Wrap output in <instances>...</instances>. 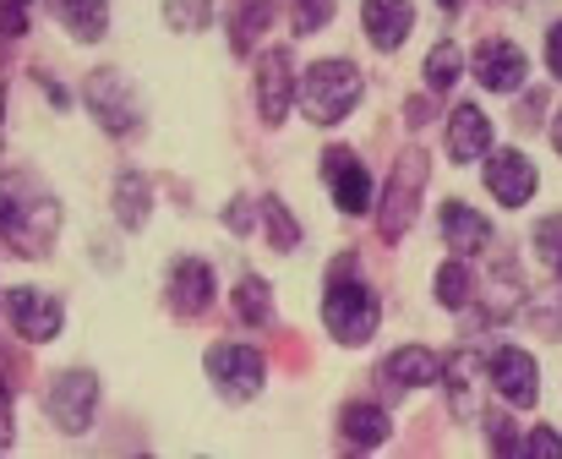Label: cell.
I'll return each mask as SVG.
<instances>
[{
    "label": "cell",
    "instance_id": "obj_1",
    "mask_svg": "<svg viewBox=\"0 0 562 459\" xmlns=\"http://www.w3.org/2000/svg\"><path fill=\"white\" fill-rule=\"evenodd\" d=\"M55 235H60V203L27 170H5L0 176V240L16 257H44Z\"/></svg>",
    "mask_w": 562,
    "mask_h": 459
},
{
    "label": "cell",
    "instance_id": "obj_2",
    "mask_svg": "<svg viewBox=\"0 0 562 459\" xmlns=\"http://www.w3.org/2000/svg\"><path fill=\"white\" fill-rule=\"evenodd\" d=\"M376 317H382V306H376L372 284H361L350 273V262H339L334 279H328V290H323V323H328V334L339 345H367L376 334Z\"/></svg>",
    "mask_w": 562,
    "mask_h": 459
},
{
    "label": "cell",
    "instance_id": "obj_3",
    "mask_svg": "<svg viewBox=\"0 0 562 459\" xmlns=\"http://www.w3.org/2000/svg\"><path fill=\"white\" fill-rule=\"evenodd\" d=\"M361 104V71L350 60H317L301 77V110L312 126H339Z\"/></svg>",
    "mask_w": 562,
    "mask_h": 459
},
{
    "label": "cell",
    "instance_id": "obj_4",
    "mask_svg": "<svg viewBox=\"0 0 562 459\" xmlns=\"http://www.w3.org/2000/svg\"><path fill=\"white\" fill-rule=\"evenodd\" d=\"M207 383L229 400V405H246V400H257L262 394V383H268V361L251 350V345H229V339H218V345H207Z\"/></svg>",
    "mask_w": 562,
    "mask_h": 459
},
{
    "label": "cell",
    "instance_id": "obj_5",
    "mask_svg": "<svg viewBox=\"0 0 562 459\" xmlns=\"http://www.w3.org/2000/svg\"><path fill=\"white\" fill-rule=\"evenodd\" d=\"M88 110H93V121L110 132V137H132L137 126H143V99H137V88L121 77V71H93L88 77Z\"/></svg>",
    "mask_w": 562,
    "mask_h": 459
},
{
    "label": "cell",
    "instance_id": "obj_6",
    "mask_svg": "<svg viewBox=\"0 0 562 459\" xmlns=\"http://www.w3.org/2000/svg\"><path fill=\"white\" fill-rule=\"evenodd\" d=\"M420 187H426V154H404L387 176V192H382V209H376V229L382 240H398L404 229L415 225V209H420Z\"/></svg>",
    "mask_w": 562,
    "mask_h": 459
},
{
    "label": "cell",
    "instance_id": "obj_7",
    "mask_svg": "<svg viewBox=\"0 0 562 459\" xmlns=\"http://www.w3.org/2000/svg\"><path fill=\"white\" fill-rule=\"evenodd\" d=\"M44 411H49V422L60 427V433H88V422H93V411H99V378L93 372H82V367H71V372H60L55 383H49V394H44Z\"/></svg>",
    "mask_w": 562,
    "mask_h": 459
},
{
    "label": "cell",
    "instance_id": "obj_8",
    "mask_svg": "<svg viewBox=\"0 0 562 459\" xmlns=\"http://www.w3.org/2000/svg\"><path fill=\"white\" fill-rule=\"evenodd\" d=\"M5 317H11V328H16L27 345H44V339H55V334L66 328V306H60L55 295L33 290V284L5 290Z\"/></svg>",
    "mask_w": 562,
    "mask_h": 459
},
{
    "label": "cell",
    "instance_id": "obj_9",
    "mask_svg": "<svg viewBox=\"0 0 562 459\" xmlns=\"http://www.w3.org/2000/svg\"><path fill=\"white\" fill-rule=\"evenodd\" d=\"M486 187H492V198H497L503 209H525V203L536 198L541 176H536V165H530L519 148H497V154L486 159Z\"/></svg>",
    "mask_w": 562,
    "mask_h": 459
},
{
    "label": "cell",
    "instance_id": "obj_10",
    "mask_svg": "<svg viewBox=\"0 0 562 459\" xmlns=\"http://www.w3.org/2000/svg\"><path fill=\"white\" fill-rule=\"evenodd\" d=\"M323 176H328V187H334L339 214H367V209H372V176H367L361 154L328 148V154H323Z\"/></svg>",
    "mask_w": 562,
    "mask_h": 459
},
{
    "label": "cell",
    "instance_id": "obj_11",
    "mask_svg": "<svg viewBox=\"0 0 562 459\" xmlns=\"http://www.w3.org/2000/svg\"><path fill=\"white\" fill-rule=\"evenodd\" d=\"M492 389L508 400V405H536L541 400V372H536V356H525L519 345H503L492 356Z\"/></svg>",
    "mask_w": 562,
    "mask_h": 459
},
{
    "label": "cell",
    "instance_id": "obj_12",
    "mask_svg": "<svg viewBox=\"0 0 562 459\" xmlns=\"http://www.w3.org/2000/svg\"><path fill=\"white\" fill-rule=\"evenodd\" d=\"M525 49L519 44H508V38H486L481 49H475V82L486 88V93H514V88H525Z\"/></svg>",
    "mask_w": 562,
    "mask_h": 459
},
{
    "label": "cell",
    "instance_id": "obj_13",
    "mask_svg": "<svg viewBox=\"0 0 562 459\" xmlns=\"http://www.w3.org/2000/svg\"><path fill=\"white\" fill-rule=\"evenodd\" d=\"M290 99H295V71H290V55L273 49L257 60V110L268 126H279L290 115Z\"/></svg>",
    "mask_w": 562,
    "mask_h": 459
},
{
    "label": "cell",
    "instance_id": "obj_14",
    "mask_svg": "<svg viewBox=\"0 0 562 459\" xmlns=\"http://www.w3.org/2000/svg\"><path fill=\"white\" fill-rule=\"evenodd\" d=\"M442 378H448V405H453V416H475L481 411V383H492V361H481L475 350H459L448 367H442Z\"/></svg>",
    "mask_w": 562,
    "mask_h": 459
},
{
    "label": "cell",
    "instance_id": "obj_15",
    "mask_svg": "<svg viewBox=\"0 0 562 459\" xmlns=\"http://www.w3.org/2000/svg\"><path fill=\"white\" fill-rule=\"evenodd\" d=\"M170 306H176L181 317H202V312L213 306V268H207L202 257H181V262L170 268Z\"/></svg>",
    "mask_w": 562,
    "mask_h": 459
},
{
    "label": "cell",
    "instance_id": "obj_16",
    "mask_svg": "<svg viewBox=\"0 0 562 459\" xmlns=\"http://www.w3.org/2000/svg\"><path fill=\"white\" fill-rule=\"evenodd\" d=\"M361 22H367V38L376 49H398L409 38V27H415V5L409 0H367Z\"/></svg>",
    "mask_w": 562,
    "mask_h": 459
},
{
    "label": "cell",
    "instance_id": "obj_17",
    "mask_svg": "<svg viewBox=\"0 0 562 459\" xmlns=\"http://www.w3.org/2000/svg\"><path fill=\"white\" fill-rule=\"evenodd\" d=\"M481 154H492V121H486L475 104H459V110L448 115V159L470 165V159H481Z\"/></svg>",
    "mask_w": 562,
    "mask_h": 459
},
{
    "label": "cell",
    "instance_id": "obj_18",
    "mask_svg": "<svg viewBox=\"0 0 562 459\" xmlns=\"http://www.w3.org/2000/svg\"><path fill=\"white\" fill-rule=\"evenodd\" d=\"M382 378H387V389H426V383L442 378V361L426 345H404L382 361Z\"/></svg>",
    "mask_w": 562,
    "mask_h": 459
},
{
    "label": "cell",
    "instance_id": "obj_19",
    "mask_svg": "<svg viewBox=\"0 0 562 459\" xmlns=\"http://www.w3.org/2000/svg\"><path fill=\"white\" fill-rule=\"evenodd\" d=\"M49 11L77 44H99L110 33V0H49Z\"/></svg>",
    "mask_w": 562,
    "mask_h": 459
},
{
    "label": "cell",
    "instance_id": "obj_20",
    "mask_svg": "<svg viewBox=\"0 0 562 459\" xmlns=\"http://www.w3.org/2000/svg\"><path fill=\"white\" fill-rule=\"evenodd\" d=\"M442 240L459 251V257H475L492 246V225L470 209V203H442Z\"/></svg>",
    "mask_w": 562,
    "mask_h": 459
},
{
    "label": "cell",
    "instance_id": "obj_21",
    "mask_svg": "<svg viewBox=\"0 0 562 459\" xmlns=\"http://www.w3.org/2000/svg\"><path fill=\"white\" fill-rule=\"evenodd\" d=\"M148 209H154V192H148L143 170H121L115 176V220H121V229H143Z\"/></svg>",
    "mask_w": 562,
    "mask_h": 459
},
{
    "label": "cell",
    "instance_id": "obj_22",
    "mask_svg": "<svg viewBox=\"0 0 562 459\" xmlns=\"http://www.w3.org/2000/svg\"><path fill=\"white\" fill-rule=\"evenodd\" d=\"M268 22H273V0H235V5H229V49L246 55V49L262 38Z\"/></svg>",
    "mask_w": 562,
    "mask_h": 459
},
{
    "label": "cell",
    "instance_id": "obj_23",
    "mask_svg": "<svg viewBox=\"0 0 562 459\" xmlns=\"http://www.w3.org/2000/svg\"><path fill=\"white\" fill-rule=\"evenodd\" d=\"M339 433H345V444H356V449H376V444H387V416H382L376 405H345Z\"/></svg>",
    "mask_w": 562,
    "mask_h": 459
},
{
    "label": "cell",
    "instance_id": "obj_24",
    "mask_svg": "<svg viewBox=\"0 0 562 459\" xmlns=\"http://www.w3.org/2000/svg\"><path fill=\"white\" fill-rule=\"evenodd\" d=\"M470 295H475V273H470L459 257L442 262V268H437V301L459 312V306H470Z\"/></svg>",
    "mask_w": 562,
    "mask_h": 459
},
{
    "label": "cell",
    "instance_id": "obj_25",
    "mask_svg": "<svg viewBox=\"0 0 562 459\" xmlns=\"http://www.w3.org/2000/svg\"><path fill=\"white\" fill-rule=\"evenodd\" d=\"M268 295H273V290H268L257 273H246V279L235 284V312H240L251 328H262V323L273 317V301H268Z\"/></svg>",
    "mask_w": 562,
    "mask_h": 459
},
{
    "label": "cell",
    "instance_id": "obj_26",
    "mask_svg": "<svg viewBox=\"0 0 562 459\" xmlns=\"http://www.w3.org/2000/svg\"><path fill=\"white\" fill-rule=\"evenodd\" d=\"M459 71H464V55H459L453 44H437V49L426 55V88H431V93H448V88L459 82Z\"/></svg>",
    "mask_w": 562,
    "mask_h": 459
},
{
    "label": "cell",
    "instance_id": "obj_27",
    "mask_svg": "<svg viewBox=\"0 0 562 459\" xmlns=\"http://www.w3.org/2000/svg\"><path fill=\"white\" fill-rule=\"evenodd\" d=\"M262 225H268V235H273V246H279V251H295V246H301V225L290 220V209H284L279 198H268V203H262Z\"/></svg>",
    "mask_w": 562,
    "mask_h": 459
},
{
    "label": "cell",
    "instance_id": "obj_28",
    "mask_svg": "<svg viewBox=\"0 0 562 459\" xmlns=\"http://www.w3.org/2000/svg\"><path fill=\"white\" fill-rule=\"evenodd\" d=\"M207 16H213V0H165V22H170L176 33L207 27Z\"/></svg>",
    "mask_w": 562,
    "mask_h": 459
},
{
    "label": "cell",
    "instance_id": "obj_29",
    "mask_svg": "<svg viewBox=\"0 0 562 459\" xmlns=\"http://www.w3.org/2000/svg\"><path fill=\"white\" fill-rule=\"evenodd\" d=\"M536 257L562 279V214H547V220L536 225Z\"/></svg>",
    "mask_w": 562,
    "mask_h": 459
},
{
    "label": "cell",
    "instance_id": "obj_30",
    "mask_svg": "<svg viewBox=\"0 0 562 459\" xmlns=\"http://www.w3.org/2000/svg\"><path fill=\"white\" fill-rule=\"evenodd\" d=\"M334 16V0H301V11H295V27L301 33H312V27H323Z\"/></svg>",
    "mask_w": 562,
    "mask_h": 459
},
{
    "label": "cell",
    "instance_id": "obj_31",
    "mask_svg": "<svg viewBox=\"0 0 562 459\" xmlns=\"http://www.w3.org/2000/svg\"><path fill=\"white\" fill-rule=\"evenodd\" d=\"M0 33H11V38L27 33V0H0Z\"/></svg>",
    "mask_w": 562,
    "mask_h": 459
},
{
    "label": "cell",
    "instance_id": "obj_32",
    "mask_svg": "<svg viewBox=\"0 0 562 459\" xmlns=\"http://www.w3.org/2000/svg\"><path fill=\"white\" fill-rule=\"evenodd\" d=\"M519 449H525V455H536V449H541V455H562V438L552 433V427H536V433H530Z\"/></svg>",
    "mask_w": 562,
    "mask_h": 459
},
{
    "label": "cell",
    "instance_id": "obj_33",
    "mask_svg": "<svg viewBox=\"0 0 562 459\" xmlns=\"http://www.w3.org/2000/svg\"><path fill=\"white\" fill-rule=\"evenodd\" d=\"M486 438L503 449V455H519V444H514V427H508V416H492L486 422Z\"/></svg>",
    "mask_w": 562,
    "mask_h": 459
},
{
    "label": "cell",
    "instance_id": "obj_34",
    "mask_svg": "<svg viewBox=\"0 0 562 459\" xmlns=\"http://www.w3.org/2000/svg\"><path fill=\"white\" fill-rule=\"evenodd\" d=\"M547 66H552V77L562 82V22H552V33H547Z\"/></svg>",
    "mask_w": 562,
    "mask_h": 459
},
{
    "label": "cell",
    "instance_id": "obj_35",
    "mask_svg": "<svg viewBox=\"0 0 562 459\" xmlns=\"http://www.w3.org/2000/svg\"><path fill=\"white\" fill-rule=\"evenodd\" d=\"M11 444V394H5V383H0V449Z\"/></svg>",
    "mask_w": 562,
    "mask_h": 459
},
{
    "label": "cell",
    "instance_id": "obj_36",
    "mask_svg": "<svg viewBox=\"0 0 562 459\" xmlns=\"http://www.w3.org/2000/svg\"><path fill=\"white\" fill-rule=\"evenodd\" d=\"M224 225H229V229H246V225H251V214H246V203H240V198L224 209Z\"/></svg>",
    "mask_w": 562,
    "mask_h": 459
},
{
    "label": "cell",
    "instance_id": "obj_37",
    "mask_svg": "<svg viewBox=\"0 0 562 459\" xmlns=\"http://www.w3.org/2000/svg\"><path fill=\"white\" fill-rule=\"evenodd\" d=\"M552 143H558V154H562V110H558V121H552Z\"/></svg>",
    "mask_w": 562,
    "mask_h": 459
},
{
    "label": "cell",
    "instance_id": "obj_38",
    "mask_svg": "<svg viewBox=\"0 0 562 459\" xmlns=\"http://www.w3.org/2000/svg\"><path fill=\"white\" fill-rule=\"evenodd\" d=\"M437 5H442V11H459V5H464V0H437Z\"/></svg>",
    "mask_w": 562,
    "mask_h": 459
}]
</instances>
